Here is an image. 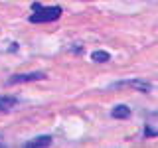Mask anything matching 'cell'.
<instances>
[{
  "instance_id": "obj_5",
  "label": "cell",
  "mask_w": 158,
  "mask_h": 148,
  "mask_svg": "<svg viewBox=\"0 0 158 148\" xmlns=\"http://www.w3.org/2000/svg\"><path fill=\"white\" fill-rule=\"evenodd\" d=\"M91 57H93V61H99V63H105V61H109V59H111L109 51H95Z\"/></svg>"
},
{
  "instance_id": "obj_6",
  "label": "cell",
  "mask_w": 158,
  "mask_h": 148,
  "mask_svg": "<svg viewBox=\"0 0 158 148\" xmlns=\"http://www.w3.org/2000/svg\"><path fill=\"white\" fill-rule=\"evenodd\" d=\"M2 144H4V142H2V138H0V146H2Z\"/></svg>"
},
{
  "instance_id": "obj_4",
  "label": "cell",
  "mask_w": 158,
  "mask_h": 148,
  "mask_svg": "<svg viewBox=\"0 0 158 148\" xmlns=\"http://www.w3.org/2000/svg\"><path fill=\"white\" fill-rule=\"evenodd\" d=\"M111 115H113V118H128L131 117V109H128L127 105H117L111 111Z\"/></svg>"
},
{
  "instance_id": "obj_3",
  "label": "cell",
  "mask_w": 158,
  "mask_h": 148,
  "mask_svg": "<svg viewBox=\"0 0 158 148\" xmlns=\"http://www.w3.org/2000/svg\"><path fill=\"white\" fill-rule=\"evenodd\" d=\"M28 148H38V146H52V136H38L34 140L26 142Z\"/></svg>"
},
{
  "instance_id": "obj_2",
  "label": "cell",
  "mask_w": 158,
  "mask_h": 148,
  "mask_svg": "<svg viewBox=\"0 0 158 148\" xmlns=\"http://www.w3.org/2000/svg\"><path fill=\"white\" fill-rule=\"evenodd\" d=\"M46 79V73L36 71V73H18V75L10 77V85H16V83H30V81H42Z\"/></svg>"
},
{
  "instance_id": "obj_1",
  "label": "cell",
  "mask_w": 158,
  "mask_h": 148,
  "mask_svg": "<svg viewBox=\"0 0 158 148\" xmlns=\"http://www.w3.org/2000/svg\"><path fill=\"white\" fill-rule=\"evenodd\" d=\"M63 8L61 6H42V4H32V14L28 16L30 24H48V22H56L61 18Z\"/></svg>"
}]
</instances>
